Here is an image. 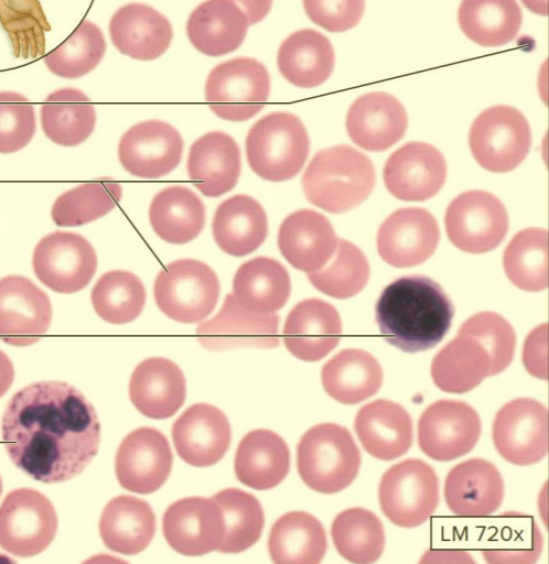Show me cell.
Returning a JSON list of instances; mask_svg holds the SVG:
<instances>
[{
	"label": "cell",
	"instance_id": "21",
	"mask_svg": "<svg viewBox=\"0 0 549 564\" xmlns=\"http://www.w3.org/2000/svg\"><path fill=\"white\" fill-rule=\"evenodd\" d=\"M279 317L262 315L240 306L227 294L219 312L196 328L198 343L207 350L233 348H274L279 345Z\"/></svg>",
	"mask_w": 549,
	"mask_h": 564
},
{
	"label": "cell",
	"instance_id": "49",
	"mask_svg": "<svg viewBox=\"0 0 549 564\" xmlns=\"http://www.w3.org/2000/svg\"><path fill=\"white\" fill-rule=\"evenodd\" d=\"M105 52L106 41L101 30L85 19L44 57V64L56 76L76 79L95 69Z\"/></svg>",
	"mask_w": 549,
	"mask_h": 564
},
{
	"label": "cell",
	"instance_id": "34",
	"mask_svg": "<svg viewBox=\"0 0 549 564\" xmlns=\"http://www.w3.org/2000/svg\"><path fill=\"white\" fill-rule=\"evenodd\" d=\"M155 516L149 503L129 495L112 498L104 508L99 533L105 545L123 555L142 552L153 539Z\"/></svg>",
	"mask_w": 549,
	"mask_h": 564
},
{
	"label": "cell",
	"instance_id": "12",
	"mask_svg": "<svg viewBox=\"0 0 549 564\" xmlns=\"http://www.w3.org/2000/svg\"><path fill=\"white\" fill-rule=\"evenodd\" d=\"M32 265L44 285L55 292L69 294L87 286L97 269V256L83 236L57 230L37 242Z\"/></svg>",
	"mask_w": 549,
	"mask_h": 564
},
{
	"label": "cell",
	"instance_id": "8",
	"mask_svg": "<svg viewBox=\"0 0 549 564\" xmlns=\"http://www.w3.org/2000/svg\"><path fill=\"white\" fill-rule=\"evenodd\" d=\"M469 144L475 161L485 170L505 173L515 170L531 147L526 117L510 106H493L473 121Z\"/></svg>",
	"mask_w": 549,
	"mask_h": 564
},
{
	"label": "cell",
	"instance_id": "2",
	"mask_svg": "<svg viewBox=\"0 0 549 564\" xmlns=\"http://www.w3.org/2000/svg\"><path fill=\"white\" fill-rule=\"evenodd\" d=\"M453 314L454 306L442 286L420 274L392 281L375 306L381 336L405 352L435 347L449 332Z\"/></svg>",
	"mask_w": 549,
	"mask_h": 564
},
{
	"label": "cell",
	"instance_id": "48",
	"mask_svg": "<svg viewBox=\"0 0 549 564\" xmlns=\"http://www.w3.org/2000/svg\"><path fill=\"white\" fill-rule=\"evenodd\" d=\"M90 300L96 314L111 324L134 321L146 303V290L132 272L112 270L104 273L94 285Z\"/></svg>",
	"mask_w": 549,
	"mask_h": 564
},
{
	"label": "cell",
	"instance_id": "46",
	"mask_svg": "<svg viewBox=\"0 0 549 564\" xmlns=\"http://www.w3.org/2000/svg\"><path fill=\"white\" fill-rule=\"evenodd\" d=\"M122 197L121 185L101 178L78 185L61 194L51 210L60 227H77L94 221L111 212Z\"/></svg>",
	"mask_w": 549,
	"mask_h": 564
},
{
	"label": "cell",
	"instance_id": "30",
	"mask_svg": "<svg viewBox=\"0 0 549 564\" xmlns=\"http://www.w3.org/2000/svg\"><path fill=\"white\" fill-rule=\"evenodd\" d=\"M365 451L381 460L396 459L412 444V420L408 411L390 400L378 399L362 406L354 422Z\"/></svg>",
	"mask_w": 549,
	"mask_h": 564
},
{
	"label": "cell",
	"instance_id": "26",
	"mask_svg": "<svg viewBox=\"0 0 549 564\" xmlns=\"http://www.w3.org/2000/svg\"><path fill=\"white\" fill-rule=\"evenodd\" d=\"M338 239L329 219L311 209L290 214L278 232V247L295 269L312 273L334 256Z\"/></svg>",
	"mask_w": 549,
	"mask_h": 564
},
{
	"label": "cell",
	"instance_id": "24",
	"mask_svg": "<svg viewBox=\"0 0 549 564\" xmlns=\"http://www.w3.org/2000/svg\"><path fill=\"white\" fill-rule=\"evenodd\" d=\"M408 127L402 104L385 91L359 96L346 116V131L351 140L367 151H385L397 143Z\"/></svg>",
	"mask_w": 549,
	"mask_h": 564
},
{
	"label": "cell",
	"instance_id": "53",
	"mask_svg": "<svg viewBox=\"0 0 549 564\" xmlns=\"http://www.w3.org/2000/svg\"><path fill=\"white\" fill-rule=\"evenodd\" d=\"M33 105L14 91L0 94V151L13 153L30 143L35 133Z\"/></svg>",
	"mask_w": 549,
	"mask_h": 564
},
{
	"label": "cell",
	"instance_id": "17",
	"mask_svg": "<svg viewBox=\"0 0 549 564\" xmlns=\"http://www.w3.org/2000/svg\"><path fill=\"white\" fill-rule=\"evenodd\" d=\"M162 531L174 551L200 556L217 551L224 538L225 523L220 507L213 497H186L165 510Z\"/></svg>",
	"mask_w": 549,
	"mask_h": 564
},
{
	"label": "cell",
	"instance_id": "37",
	"mask_svg": "<svg viewBox=\"0 0 549 564\" xmlns=\"http://www.w3.org/2000/svg\"><path fill=\"white\" fill-rule=\"evenodd\" d=\"M321 380L331 398L343 404H356L380 389L383 369L366 350L347 348L324 364Z\"/></svg>",
	"mask_w": 549,
	"mask_h": 564
},
{
	"label": "cell",
	"instance_id": "20",
	"mask_svg": "<svg viewBox=\"0 0 549 564\" xmlns=\"http://www.w3.org/2000/svg\"><path fill=\"white\" fill-rule=\"evenodd\" d=\"M446 162L442 153L427 142H408L385 163L384 182L398 199L422 202L433 197L444 185Z\"/></svg>",
	"mask_w": 549,
	"mask_h": 564
},
{
	"label": "cell",
	"instance_id": "31",
	"mask_svg": "<svg viewBox=\"0 0 549 564\" xmlns=\"http://www.w3.org/2000/svg\"><path fill=\"white\" fill-rule=\"evenodd\" d=\"M248 26L247 17L238 3L211 0L192 11L186 23V34L198 52L220 56L241 45Z\"/></svg>",
	"mask_w": 549,
	"mask_h": 564
},
{
	"label": "cell",
	"instance_id": "28",
	"mask_svg": "<svg viewBox=\"0 0 549 564\" xmlns=\"http://www.w3.org/2000/svg\"><path fill=\"white\" fill-rule=\"evenodd\" d=\"M186 382L180 367L163 357L141 361L129 381V397L134 408L151 419H166L184 403Z\"/></svg>",
	"mask_w": 549,
	"mask_h": 564
},
{
	"label": "cell",
	"instance_id": "50",
	"mask_svg": "<svg viewBox=\"0 0 549 564\" xmlns=\"http://www.w3.org/2000/svg\"><path fill=\"white\" fill-rule=\"evenodd\" d=\"M0 19L15 57L33 59L44 54L51 26L39 1L1 0Z\"/></svg>",
	"mask_w": 549,
	"mask_h": 564
},
{
	"label": "cell",
	"instance_id": "56",
	"mask_svg": "<svg viewBox=\"0 0 549 564\" xmlns=\"http://www.w3.org/2000/svg\"><path fill=\"white\" fill-rule=\"evenodd\" d=\"M272 2L271 1H241L239 2L240 7H244L245 14L247 17L248 23L252 24L257 21H260L270 10Z\"/></svg>",
	"mask_w": 549,
	"mask_h": 564
},
{
	"label": "cell",
	"instance_id": "38",
	"mask_svg": "<svg viewBox=\"0 0 549 564\" xmlns=\"http://www.w3.org/2000/svg\"><path fill=\"white\" fill-rule=\"evenodd\" d=\"M291 281L287 269L277 260L257 257L243 263L233 281V295L244 308L272 315L288 301Z\"/></svg>",
	"mask_w": 549,
	"mask_h": 564
},
{
	"label": "cell",
	"instance_id": "44",
	"mask_svg": "<svg viewBox=\"0 0 549 564\" xmlns=\"http://www.w3.org/2000/svg\"><path fill=\"white\" fill-rule=\"evenodd\" d=\"M482 550L488 563H532L540 555L542 536L532 517L507 512L496 519Z\"/></svg>",
	"mask_w": 549,
	"mask_h": 564
},
{
	"label": "cell",
	"instance_id": "1",
	"mask_svg": "<svg viewBox=\"0 0 549 564\" xmlns=\"http://www.w3.org/2000/svg\"><path fill=\"white\" fill-rule=\"evenodd\" d=\"M11 462L33 479L66 481L98 453L100 423L93 404L67 382L43 380L15 392L2 415Z\"/></svg>",
	"mask_w": 549,
	"mask_h": 564
},
{
	"label": "cell",
	"instance_id": "16",
	"mask_svg": "<svg viewBox=\"0 0 549 564\" xmlns=\"http://www.w3.org/2000/svg\"><path fill=\"white\" fill-rule=\"evenodd\" d=\"M173 463L169 442L153 427H139L120 443L115 471L120 486L137 494L157 491L168 479Z\"/></svg>",
	"mask_w": 549,
	"mask_h": 564
},
{
	"label": "cell",
	"instance_id": "27",
	"mask_svg": "<svg viewBox=\"0 0 549 564\" xmlns=\"http://www.w3.org/2000/svg\"><path fill=\"white\" fill-rule=\"evenodd\" d=\"M109 34L121 54L138 61H152L169 48L173 31L168 18L152 7L129 3L111 17Z\"/></svg>",
	"mask_w": 549,
	"mask_h": 564
},
{
	"label": "cell",
	"instance_id": "4",
	"mask_svg": "<svg viewBox=\"0 0 549 564\" xmlns=\"http://www.w3.org/2000/svg\"><path fill=\"white\" fill-rule=\"evenodd\" d=\"M303 482L314 491L335 494L348 487L360 467V452L349 431L335 423L309 429L297 448Z\"/></svg>",
	"mask_w": 549,
	"mask_h": 564
},
{
	"label": "cell",
	"instance_id": "45",
	"mask_svg": "<svg viewBox=\"0 0 549 564\" xmlns=\"http://www.w3.org/2000/svg\"><path fill=\"white\" fill-rule=\"evenodd\" d=\"M507 278L518 289L539 292L548 286V231L526 228L509 241L503 257Z\"/></svg>",
	"mask_w": 549,
	"mask_h": 564
},
{
	"label": "cell",
	"instance_id": "41",
	"mask_svg": "<svg viewBox=\"0 0 549 564\" xmlns=\"http://www.w3.org/2000/svg\"><path fill=\"white\" fill-rule=\"evenodd\" d=\"M40 117L46 138L63 147L83 143L96 124L90 99L82 90L71 87L51 93L41 106Z\"/></svg>",
	"mask_w": 549,
	"mask_h": 564
},
{
	"label": "cell",
	"instance_id": "6",
	"mask_svg": "<svg viewBox=\"0 0 549 564\" xmlns=\"http://www.w3.org/2000/svg\"><path fill=\"white\" fill-rule=\"evenodd\" d=\"M220 285L214 270L195 259H179L158 273L153 295L160 311L181 323H197L215 308Z\"/></svg>",
	"mask_w": 549,
	"mask_h": 564
},
{
	"label": "cell",
	"instance_id": "55",
	"mask_svg": "<svg viewBox=\"0 0 549 564\" xmlns=\"http://www.w3.org/2000/svg\"><path fill=\"white\" fill-rule=\"evenodd\" d=\"M548 324L535 327L524 344L523 361L526 370L534 377L548 379Z\"/></svg>",
	"mask_w": 549,
	"mask_h": 564
},
{
	"label": "cell",
	"instance_id": "18",
	"mask_svg": "<svg viewBox=\"0 0 549 564\" xmlns=\"http://www.w3.org/2000/svg\"><path fill=\"white\" fill-rule=\"evenodd\" d=\"M440 240L435 218L424 208H400L389 215L377 232L380 258L396 268H410L428 260Z\"/></svg>",
	"mask_w": 549,
	"mask_h": 564
},
{
	"label": "cell",
	"instance_id": "22",
	"mask_svg": "<svg viewBox=\"0 0 549 564\" xmlns=\"http://www.w3.org/2000/svg\"><path fill=\"white\" fill-rule=\"evenodd\" d=\"M172 440L180 458L194 467H208L226 454L232 431L227 416L215 405L196 403L173 423Z\"/></svg>",
	"mask_w": 549,
	"mask_h": 564
},
{
	"label": "cell",
	"instance_id": "13",
	"mask_svg": "<svg viewBox=\"0 0 549 564\" xmlns=\"http://www.w3.org/2000/svg\"><path fill=\"white\" fill-rule=\"evenodd\" d=\"M492 437L498 454L507 462L527 466L548 453V410L539 401L517 398L495 415Z\"/></svg>",
	"mask_w": 549,
	"mask_h": 564
},
{
	"label": "cell",
	"instance_id": "47",
	"mask_svg": "<svg viewBox=\"0 0 549 564\" xmlns=\"http://www.w3.org/2000/svg\"><path fill=\"white\" fill-rule=\"evenodd\" d=\"M219 505L225 533L217 551L239 553L252 546L260 538L265 516L258 499L238 488H226L213 497Z\"/></svg>",
	"mask_w": 549,
	"mask_h": 564
},
{
	"label": "cell",
	"instance_id": "3",
	"mask_svg": "<svg viewBox=\"0 0 549 564\" xmlns=\"http://www.w3.org/2000/svg\"><path fill=\"white\" fill-rule=\"evenodd\" d=\"M374 185L375 167L370 159L346 144L317 151L302 176L306 199L333 214L360 205Z\"/></svg>",
	"mask_w": 549,
	"mask_h": 564
},
{
	"label": "cell",
	"instance_id": "23",
	"mask_svg": "<svg viewBox=\"0 0 549 564\" xmlns=\"http://www.w3.org/2000/svg\"><path fill=\"white\" fill-rule=\"evenodd\" d=\"M504 498V480L494 464L471 458L455 465L444 482V499L458 517L483 518L493 514Z\"/></svg>",
	"mask_w": 549,
	"mask_h": 564
},
{
	"label": "cell",
	"instance_id": "11",
	"mask_svg": "<svg viewBox=\"0 0 549 564\" xmlns=\"http://www.w3.org/2000/svg\"><path fill=\"white\" fill-rule=\"evenodd\" d=\"M446 235L460 250L484 253L505 238L509 219L504 204L495 195L472 189L458 195L444 217Z\"/></svg>",
	"mask_w": 549,
	"mask_h": 564
},
{
	"label": "cell",
	"instance_id": "35",
	"mask_svg": "<svg viewBox=\"0 0 549 564\" xmlns=\"http://www.w3.org/2000/svg\"><path fill=\"white\" fill-rule=\"evenodd\" d=\"M335 53L330 40L312 29L290 34L278 50L280 74L300 88L316 87L331 76Z\"/></svg>",
	"mask_w": 549,
	"mask_h": 564
},
{
	"label": "cell",
	"instance_id": "36",
	"mask_svg": "<svg viewBox=\"0 0 549 564\" xmlns=\"http://www.w3.org/2000/svg\"><path fill=\"white\" fill-rule=\"evenodd\" d=\"M493 376L492 359L475 338L458 333L432 359L431 377L444 392L465 393Z\"/></svg>",
	"mask_w": 549,
	"mask_h": 564
},
{
	"label": "cell",
	"instance_id": "43",
	"mask_svg": "<svg viewBox=\"0 0 549 564\" xmlns=\"http://www.w3.org/2000/svg\"><path fill=\"white\" fill-rule=\"evenodd\" d=\"M331 535L338 554L357 564L377 561L385 547L381 521L374 512L359 507L338 513L333 520Z\"/></svg>",
	"mask_w": 549,
	"mask_h": 564
},
{
	"label": "cell",
	"instance_id": "42",
	"mask_svg": "<svg viewBox=\"0 0 549 564\" xmlns=\"http://www.w3.org/2000/svg\"><path fill=\"white\" fill-rule=\"evenodd\" d=\"M462 32L481 46H502L513 41L523 22L521 9L513 0H465L458 11Z\"/></svg>",
	"mask_w": 549,
	"mask_h": 564
},
{
	"label": "cell",
	"instance_id": "25",
	"mask_svg": "<svg viewBox=\"0 0 549 564\" xmlns=\"http://www.w3.org/2000/svg\"><path fill=\"white\" fill-rule=\"evenodd\" d=\"M342 321L336 308L320 299L299 302L283 327L287 349L303 361H317L340 343Z\"/></svg>",
	"mask_w": 549,
	"mask_h": 564
},
{
	"label": "cell",
	"instance_id": "39",
	"mask_svg": "<svg viewBox=\"0 0 549 564\" xmlns=\"http://www.w3.org/2000/svg\"><path fill=\"white\" fill-rule=\"evenodd\" d=\"M268 549L277 564H317L327 549L326 533L314 516L290 511L272 525Z\"/></svg>",
	"mask_w": 549,
	"mask_h": 564
},
{
	"label": "cell",
	"instance_id": "32",
	"mask_svg": "<svg viewBox=\"0 0 549 564\" xmlns=\"http://www.w3.org/2000/svg\"><path fill=\"white\" fill-rule=\"evenodd\" d=\"M234 467L241 484L257 490L271 489L289 473L288 445L279 434L270 430H254L240 441Z\"/></svg>",
	"mask_w": 549,
	"mask_h": 564
},
{
	"label": "cell",
	"instance_id": "29",
	"mask_svg": "<svg viewBox=\"0 0 549 564\" xmlns=\"http://www.w3.org/2000/svg\"><path fill=\"white\" fill-rule=\"evenodd\" d=\"M187 174L195 187L207 197H218L235 187L240 175V150L229 134L208 132L190 148Z\"/></svg>",
	"mask_w": 549,
	"mask_h": 564
},
{
	"label": "cell",
	"instance_id": "52",
	"mask_svg": "<svg viewBox=\"0 0 549 564\" xmlns=\"http://www.w3.org/2000/svg\"><path fill=\"white\" fill-rule=\"evenodd\" d=\"M475 338L491 356L493 376L503 372L515 354L516 334L510 323L495 312H480L467 318L459 332Z\"/></svg>",
	"mask_w": 549,
	"mask_h": 564
},
{
	"label": "cell",
	"instance_id": "51",
	"mask_svg": "<svg viewBox=\"0 0 549 564\" xmlns=\"http://www.w3.org/2000/svg\"><path fill=\"white\" fill-rule=\"evenodd\" d=\"M333 261L308 273L311 284L322 293L345 300L358 294L367 284L370 268L364 252L348 240L338 239Z\"/></svg>",
	"mask_w": 549,
	"mask_h": 564
},
{
	"label": "cell",
	"instance_id": "5",
	"mask_svg": "<svg viewBox=\"0 0 549 564\" xmlns=\"http://www.w3.org/2000/svg\"><path fill=\"white\" fill-rule=\"evenodd\" d=\"M246 156L261 178L282 182L294 177L304 165L310 139L302 121L290 112L260 118L246 137Z\"/></svg>",
	"mask_w": 549,
	"mask_h": 564
},
{
	"label": "cell",
	"instance_id": "14",
	"mask_svg": "<svg viewBox=\"0 0 549 564\" xmlns=\"http://www.w3.org/2000/svg\"><path fill=\"white\" fill-rule=\"evenodd\" d=\"M481 420L467 403L439 400L430 404L418 422V444L430 458L449 462L471 452L481 435Z\"/></svg>",
	"mask_w": 549,
	"mask_h": 564
},
{
	"label": "cell",
	"instance_id": "19",
	"mask_svg": "<svg viewBox=\"0 0 549 564\" xmlns=\"http://www.w3.org/2000/svg\"><path fill=\"white\" fill-rule=\"evenodd\" d=\"M0 332L12 346H29L47 332L52 306L45 292L31 280L7 275L0 282Z\"/></svg>",
	"mask_w": 549,
	"mask_h": 564
},
{
	"label": "cell",
	"instance_id": "9",
	"mask_svg": "<svg viewBox=\"0 0 549 564\" xmlns=\"http://www.w3.org/2000/svg\"><path fill=\"white\" fill-rule=\"evenodd\" d=\"M384 514L396 525L424 523L439 503V479L434 469L418 458L402 460L385 471L378 489Z\"/></svg>",
	"mask_w": 549,
	"mask_h": 564
},
{
	"label": "cell",
	"instance_id": "10",
	"mask_svg": "<svg viewBox=\"0 0 549 564\" xmlns=\"http://www.w3.org/2000/svg\"><path fill=\"white\" fill-rule=\"evenodd\" d=\"M57 516L52 502L32 488L7 494L0 512V542L14 556L29 557L43 552L53 541Z\"/></svg>",
	"mask_w": 549,
	"mask_h": 564
},
{
	"label": "cell",
	"instance_id": "7",
	"mask_svg": "<svg viewBox=\"0 0 549 564\" xmlns=\"http://www.w3.org/2000/svg\"><path fill=\"white\" fill-rule=\"evenodd\" d=\"M270 94V77L259 61L237 57L216 65L205 83L209 109L228 121H245L257 115Z\"/></svg>",
	"mask_w": 549,
	"mask_h": 564
},
{
	"label": "cell",
	"instance_id": "33",
	"mask_svg": "<svg viewBox=\"0 0 549 564\" xmlns=\"http://www.w3.org/2000/svg\"><path fill=\"white\" fill-rule=\"evenodd\" d=\"M212 231L219 249L234 257H244L265 241L268 234L267 215L255 198L235 195L217 207Z\"/></svg>",
	"mask_w": 549,
	"mask_h": 564
},
{
	"label": "cell",
	"instance_id": "54",
	"mask_svg": "<svg viewBox=\"0 0 549 564\" xmlns=\"http://www.w3.org/2000/svg\"><path fill=\"white\" fill-rule=\"evenodd\" d=\"M305 13L312 22L330 32H344L358 24L365 2L362 0H305Z\"/></svg>",
	"mask_w": 549,
	"mask_h": 564
},
{
	"label": "cell",
	"instance_id": "15",
	"mask_svg": "<svg viewBox=\"0 0 549 564\" xmlns=\"http://www.w3.org/2000/svg\"><path fill=\"white\" fill-rule=\"evenodd\" d=\"M183 139L170 123L147 120L130 127L120 138L118 159L133 176L147 180L162 177L180 163Z\"/></svg>",
	"mask_w": 549,
	"mask_h": 564
},
{
	"label": "cell",
	"instance_id": "40",
	"mask_svg": "<svg viewBox=\"0 0 549 564\" xmlns=\"http://www.w3.org/2000/svg\"><path fill=\"white\" fill-rule=\"evenodd\" d=\"M153 231L162 240L183 245L195 239L205 225V206L190 188L173 185L160 191L149 207Z\"/></svg>",
	"mask_w": 549,
	"mask_h": 564
}]
</instances>
